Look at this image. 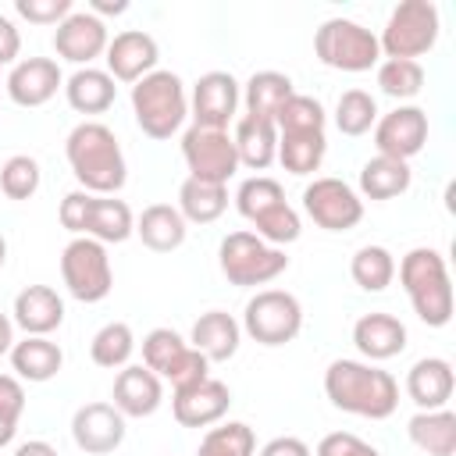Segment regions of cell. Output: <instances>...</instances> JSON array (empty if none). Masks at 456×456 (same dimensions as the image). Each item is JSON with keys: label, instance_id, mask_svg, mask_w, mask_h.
<instances>
[{"label": "cell", "instance_id": "277c9868", "mask_svg": "<svg viewBox=\"0 0 456 456\" xmlns=\"http://www.w3.org/2000/svg\"><path fill=\"white\" fill-rule=\"evenodd\" d=\"M132 114H135V125L142 128V135L171 139L189 114L185 82L175 71H160V68L150 71L146 78H139L132 86Z\"/></svg>", "mask_w": 456, "mask_h": 456}, {"label": "cell", "instance_id": "7402d4cb", "mask_svg": "<svg viewBox=\"0 0 456 456\" xmlns=\"http://www.w3.org/2000/svg\"><path fill=\"white\" fill-rule=\"evenodd\" d=\"M64 321V299L50 285H28L14 296V324L25 335H50Z\"/></svg>", "mask_w": 456, "mask_h": 456}, {"label": "cell", "instance_id": "d590c367", "mask_svg": "<svg viewBox=\"0 0 456 456\" xmlns=\"http://www.w3.org/2000/svg\"><path fill=\"white\" fill-rule=\"evenodd\" d=\"M349 274L363 292H385L395 278V256L385 246H360L353 253Z\"/></svg>", "mask_w": 456, "mask_h": 456}, {"label": "cell", "instance_id": "7bdbcfd3", "mask_svg": "<svg viewBox=\"0 0 456 456\" xmlns=\"http://www.w3.org/2000/svg\"><path fill=\"white\" fill-rule=\"evenodd\" d=\"M93 192H86V189H75V192H68L64 200H61V210H57V217H61V224L78 239V235H86V224H89V210H93Z\"/></svg>", "mask_w": 456, "mask_h": 456}, {"label": "cell", "instance_id": "5b68a950", "mask_svg": "<svg viewBox=\"0 0 456 456\" xmlns=\"http://www.w3.org/2000/svg\"><path fill=\"white\" fill-rule=\"evenodd\" d=\"M217 264H221V274L239 285V289H256V285H267L274 281L285 267H289V256L285 249L278 246H267L260 235L253 232H228L221 239V249H217Z\"/></svg>", "mask_w": 456, "mask_h": 456}, {"label": "cell", "instance_id": "d4e9b609", "mask_svg": "<svg viewBox=\"0 0 456 456\" xmlns=\"http://www.w3.org/2000/svg\"><path fill=\"white\" fill-rule=\"evenodd\" d=\"M235 157L239 164H246L249 171H267L274 160H278V128L274 121L267 118H253V114H242L235 121Z\"/></svg>", "mask_w": 456, "mask_h": 456}, {"label": "cell", "instance_id": "83f0119b", "mask_svg": "<svg viewBox=\"0 0 456 456\" xmlns=\"http://www.w3.org/2000/svg\"><path fill=\"white\" fill-rule=\"evenodd\" d=\"M406 435L428 456H452L456 452V413L452 410H420L410 417Z\"/></svg>", "mask_w": 456, "mask_h": 456}, {"label": "cell", "instance_id": "f1b7e54d", "mask_svg": "<svg viewBox=\"0 0 456 456\" xmlns=\"http://www.w3.org/2000/svg\"><path fill=\"white\" fill-rule=\"evenodd\" d=\"M64 96L71 103V110L78 114H103L107 107H114L118 86L107 71L100 68H78L68 82H64Z\"/></svg>", "mask_w": 456, "mask_h": 456}, {"label": "cell", "instance_id": "d6986e66", "mask_svg": "<svg viewBox=\"0 0 456 456\" xmlns=\"http://www.w3.org/2000/svg\"><path fill=\"white\" fill-rule=\"evenodd\" d=\"M61 86H64L61 68L50 57H25L7 75V96L18 107H43L46 100L57 96Z\"/></svg>", "mask_w": 456, "mask_h": 456}, {"label": "cell", "instance_id": "b9f144b4", "mask_svg": "<svg viewBox=\"0 0 456 456\" xmlns=\"http://www.w3.org/2000/svg\"><path fill=\"white\" fill-rule=\"evenodd\" d=\"M0 189L7 200H32L39 189V160L28 153H14L0 167Z\"/></svg>", "mask_w": 456, "mask_h": 456}, {"label": "cell", "instance_id": "d6a6232c", "mask_svg": "<svg viewBox=\"0 0 456 456\" xmlns=\"http://www.w3.org/2000/svg\"><path fill=\"white\" fill-rule=\"evenodd\" d=\"M328 153L324 132H281L278 135V160L289 175H314Z\"/></svg>", "mask_w": 456, "mask_h": 456}, {"label": "cell", "instance_id": "8992f818", "mask_svg": "<svg viewBox=\"0 0 456 456\" xmlns=\"http://www.w3.org/2000/svg\"><path fill=\"white\" fill-rule=\"evenodd\" d=\"M438 28H442V21H438V7L431 0H403L388 14V21L378 36V46L388 61H417L420 53H428L438 43Z\"/></svg>", "mask_w": 456, "mask_h": 456}, {"label": "cell", "instance_id": "ba28073f", "mask_svg": "<svg viewBox=\"0 0 456 456\" xmlns=\"http://www.w3.org/2000/svg\"><path fill=\"white\" fill-rule=\"evenodd\" d=\"M61 278H64V289L78 299V303H100L110 296L114 289V271H110V256H107V246L89 239V235H78L64 246L61 253Z\"/></svg>", "mask_w": 456, "mask_h": 456}, {"label": "cell", "instance_id": "4316f807", "mask_svg": "<svg viewBox=\"0 0 456 456\" xmlns=\"http://www.w3.org/2000/svg\"><path fill=\"white\" fill-rule=\"evenodd\" d=\"M185 217L178 214V207L171 203H150L139 217H135V235L142 239L146 249L153 253H171L185 242Z\"/></svg>", "mask_w": 456, "mask_h": 456}, {"label": "cell", "instance_id": "f6af8a7d", "mask_svg": "<svg viewBox=\"0 0 456 456\" xmlns=\"http://www.w3.org/2000/svg\"><path fill=\"white\" fill-rule=\"evenodd\" d=\"M314 456H381L370 442H363L360 435L353 431H331L317 442V452Z\"/></svg>", "mask_w": 456, "mask_h": 456}, {"label": "cell", "instance_id": "1f68e13d", "mask_svg": "<svg viewBox=\"0 0 456 456\" xmlns=\"http://www.w3.org/2000/svg\"><path fill=\"white\" fill-rule=\"evenodd\" d=\"M292 78L281 75V71H256L249 75L246 89H242V100H246V114L253 118H267L274 121V114L285 107V100L292 96Z\"/></svg>", "mask_w": 456, "mask_h": 456}, {"label": "cell", "instance_id": "5bb4252c", "mask_svg": "<svg viewBox=\"0 0 456 456\" xmlns=\"http://www.w3.org/2000/svg\"><path fill=\"white\" fill-rule=\"evenodd\" d=\"M239 110V82L232 71H207L192 86V125L228 132V121Z\"/></svg>", "mask_w": 456, "mask_h": 456}, {"label": "cell", "instance_id": "ee69618b", "mask_svg": "<svg viewBox=\"0 0 456 456\" xmlns=\"http://www.w3.org/2000/svg\"><path fill=\"white\" fill-rule=\"evenodd\" d=\"M14 11L32 25H61L71 14V0H14Z\"/></svg>", "mask_w": 456, "mask_h": 456}, {"label": "cell", "instance_id": "e575fe53", "mask_svg": "<svg viewBox=\"0 0 456 456\" xmlns=\"http://www.w3.org/2000/svg\"><path fill=\"white\" fill-rule=\"evenodd\" d=\"M132 353H135V335H132V328H128L125 321L103 324V328L93 335V342H89L93 363H96V367H107V370L128 367Z\"/></svg>", "mask_w": 456, "mask_h": 456}, {"label": "cell", "instance_id": "9c48e42d", "mask_svg": "<svg viewBox=\"0 0 456 456\" xmlns=\"http://www.w3.org/2000/svg\"><path fill=\"white\" fill-rule=\"evenodd\" d=\"M142 363L160 378V381H171V388H189L207 374L210 360L203 353H196L175 328H153L146 338H142Z\"/></svg>", "mask_w": 456, "mask_h": 456}, {"label": "cell", "instance_id": "74e56055", "mask_svg": "<svg viewBox=\"0 0 456 456\" xmlns=\"http://www.w3.org/2000/svg\"><path fill=\"white\" fill-rule=\"evenodd\" d=\"M253 449H256L253 428L242 424V420H228V424L210 428L200 438L196 456H253Z\"/></svg>", "mask_w": 456, "mask_h": 456}, {"label": "cell", "instance_id": "db71d44e", "mask_svg": "<svg viewBox=\"0 0 456 456\" xmlns=\"http://www.w3.org/2000/svg\"><path fill=\"white\" fill-rule=\"evenodd\" d=\"M4 260H7V242H4V235H0V267H4Z\"/></svg>", "mask_w": 456, "mask_h": 456}, {"label": "cell", "instance_id": "e0dca14e", "mask_svg": "<svg viewBox=\"0 0 456 456\" xmlns=\"http://www.w3.org/2000/svg\"><path fill=\"white\" fill-rule=\"evenodd\" d=\"M232 406V388L217 378H203L189 388H175L171 413L182 428H210L217 424Z\"/></svg>", "mask_w": 456, "mask_h": 456}, {"label": "cell", "instance_id": "bcb514c9", "mask_svg": "<svg viewBox=\"0 0 456 456\" xmlns=\"http://www.w3.org/2000/svg\"><path fill=\"white\" fill-rule=\"evenodd\" d=\"M25 413V388L14 374H0V420L18 424Z\"/></svg>", "mask_w": 456, "mask_h": 456}, {"label": "cell", "instance_id": "8d00e7d4", "mask_svg": "<svg viewBox=\"0 0 456 456\" xmlns=\"http://www.w3.org/2000/svg\"><path fill=\"white\" fill-rule=\"evenodd\" d=\"M374 121H378V103H374V96L370 93H363V89H346L342 96H338V103H335V128L342 132V135H367L370 128H374Z\"/></svg>", "mask_w": 456, "mask_h": 456}, {"label": "cell", "instance_id": "f907efd6", "mask_svg": "<svg viewBox=\"0 0 456 456\" xmlns=\"http://www.w3.org/2000/svg\"><path fill=\"white\" fill-rule=\"evenodd\" d=\"M11 346H14V321L7 314H0V356L11 353Z\"/></svg>", "mask_w": 456, "mask_h": 456}, {"label": "cell", "instance_id": "816d5d0a", "mask_svg": "<svg viewBox=\"0 0 456 456\" xmlns=\"http://www.w3.org/2000/svg\"><path fill=\"white\" fill-rule=\"evenodd\" d=\"M89 7H93V14H96V18H100V14H125V11H128V4H125V0H114V4H110V0H93Z\"/></svg>", "mask_w": 456, "mask_h": 456}, {"label": "cell", "instance_id": "ffe728a7", "mask_svg": "<svg viewBox=\"0 0 456 456\" xmlns=\"http://www.w3.org/2000/svg\"><path fill=\"white\" fill-rule=\"evenodd\" d=\"M164 403V381L146 363H128L114 378V410L121 417H150Z\"/></svg>", "mask_w": 456, "mask_h": 456}, {"label": "cell", "instance_id": "3957f363", "mask_svg": "<svg viewBox=\"0 0 456 456\" xmlns=\"http://www.w3.org/2000/svg\"><path fill=\"white\" fill-rule=\"evenodd\" d=\"M399 285L406 289L413 314L428 328H445L452 321V281L445 260L431 246H417L399 260Z\"/></svg>", "mask_w": 456, "mask_h": 456}, {"label": "cell", "instance_id": "7a4b0ae2", "mask_svg": "<svg viewBox=\"0 0 456 456\" xmlns=\"http://www.w3.org/2000/svg\"><path fill=\"white\" fill-rule=\"evenodd\" d=\"M324 395L335 410L367 420H385L399 406V385L388 370L363 360H335L324 370Z\"/></svg>", "mask_w": 456, "mask_h": 456}, {"label": "cell", "instance_id": "c3c4849f", "mask_svg": "<svg viewBox=\"0 0 456 456\" xmlns=\"http://www.w3.org/2000/svg\"><path fill=\"white\" fill-rule=\"evenodd\" d=\"M18 50H21V36H18L14 21L0 14V64H11L18 57Z\"/></svg>", "mask_w": 456, "mask_h": 456}, {"label": "cell", "instance_id": "603a6c76", "mask_svg": "<svg viewBox=\"0 0 456 456\" xmlns=\"http://www.w3.org/2000/svg\"><path fill=\"white\" fill-rule=\"evenodd\" d=\"M239 338H242V324L224 314V310H207L196 317L192 324V335H189V346L196 353H203L210 363H224L235 356L239 349Z\"/></svg>", "mask_w": 456, "mask_h": 456}, {"label": "cell", "instance_id": "836d02e7", "mask_svg": "<svg viewBox=\"0 0 456 456\" xmlns=\"http://www.w3.org/2000/svg\"><path fill=\"white\" fill-rule=\"evenodd\" d=\"M132 232H135V217H132L125 200H114V196H96L93 200L89 224H86L89 239L107 246V242H125Z\"/></svg>", "mask_w": 456, "mask_h": 456}, {"label": "cell", "instance_id": "6da1fadb", "mask_svg": "<svg viewBox=\"0 0 456 456\" xmlns=\"http://www.w3.org/2000/svg\"><path fill=\"white\" fill-rule=\"evenodd\" d=\"M64 157H68V167H71L75 182L93 196H114L128 178L121 142L103 121L75 125L68 132Z\"/></svg>", "mask_w": 456, "mask_h": 456}, {"label": "cell", "instance_id": "2e32d148", "mask_svg": "<svg viewBox=\"0 0 456 456\" xmlns=\"http://www.w3.org/2000/svg\"><path fill=\"white\" fill-rule=\"evenodd\" d=\"M107 43H110L107 25L93 11H71L53 28V50H57V57H64L71 64H86L89 68V61L107 53Z\"/></svg>", "mask_w": 456, "mask_h": 456}, {"label": "cell", "instance_id": "30bf717a", "mask_svg": "<svg viewBox=\"0 0 456 456\" xmlns=\"http://www.w3.org/2000/svg\"><path fill=\"white\" fill-rule=\"evenodd\" d=\"M242 328L260 346H285L303 328V306L292 292L260 289L242 310Z\"/></svg>", "mask_w": 456, "mask_h": 456}, {"label": "cell", "instance_id": "f35d334b", "mask_svg": "<svg viewBox=\"0 0 456 456\" xmlns=\"http://www.w3.org/2000/svg\"><path fill=\"white\" fill-rule=\"evenodd\" d=\"M278 203H285V189H281V182H274V178H267V175L246 178V182L239 185V192H235V207H239V214H242L246 221H256L260 214H267V210L278 207Z\"/></svg>", "mask_w": 456, "mask_h": 456}, {"label": "cell", "instance_id": "60d3db41", "mask_svg": "<svg viewBox=\"0 0 456 456\" xmlns=\"http://www.w3.org/2000/svg\"><path fill=\"white\" fill-rule=\"evenodd\" d=\"M324 107L321 100L306 96V93H292L285 100V107L274 114V128L281 132H324Z\"/></svg>", "mask_w": 456, "mask_h": 456}, {"label": "cell", "instance_id": "8fae6325", "mask_svg": "<svg viewBox=\"0 0 456 456\" xmlns=\"http://www.w3.org/2000/svg\"><path fill=\"white\" fill-rule=\"evenodd\" d=\"M303 210L324 232H349L363 221V200L342 178H314L303 189Z\"/></svg>", "mask_w": 456, "mask_h": 456}, {"label": "cell", "instance_id": "44dd1931", "mask_svg": "<svg viewBox=\"0 0 456 456\" xmlns=\"http://www.w3.org/2000/svg\"><path fill=\"white\" fill-rule=\"evenodd\" d=\"M452 388H456L452 363L442 356H424L406 370V395L420 410H445V403L452 399Z\"/></svg>", "mask_w": 456, "mask_h": 456}, {"label": "cell", "instance_id": "f5cc1de1", "mask_svg": "<svg viewBox=\"0 0 456 456\" xmlns=\"http://www.w3.org/2000/svg\"><path fill=\"white\" fill-rule=\"evenodd\" d=\"M14 431H18V424H7V420H0V449L14 442Z\"/></svg>", "mask_w": 456, "mask_h": 456}, {"label": "cell", "instance_id": "ac0fdd59", "mask_svg": "<svg viewBox=\"0 0 456 456\" xmlns=\"http://www.w3.org/2000/svg\"><path fill=\"white\" fill-rule=\"evenodd\" d=\"M157 39L142 28H125L107 43V75L114 82H139L150 71H157Z\"/></svg>", "mask_w": 456, "mask_h": 456}, {"label": "cell", "instance_id": "ab89813d", "mask_svg": "<svg viewBox=\"0 0 456 456\" xmlns=\"http://www.w3.org/2000/svg\"><path fill=\"white\" fill-rule=\"evenodd\" d=\"M378 86L392 100H413L424 89V68L417 61H381Z\"/></svg>", "mask_w": 456, "mask_h": 456}, {"label": "cell", "instance_id": "9a60e30c", "mask_svg": "<svg viewBox=\"0 0 456 456\" xmlns=\"http://www.w3.org/2000/svg\"><path fill=\"white\" fill-rule=\"evenodd\" d=\"M71 438L89 456H107L125 442V417L114 403H86L71 417Z\"/></svg>", "mask_w": 456, "mask_h": 456}, {"label": "cell", "instance_id": "4dcf8cb0", "mask_svg": "<svg viewBox=\"0 0 456 456\" xmlns=\"http://www.w3.org/2000/svg\"><path fill=\"white\" fill-rule=\"evenodd\" d=\"M228 210V185L217 182H200V178H185L178 189V214L185 217V224H210Z\"/></svg>", "mask_w": 456, "mask_h": 456}, {"label": "cell", "instance_id": "7dc6e473", "mask_svg": "<svg viewBox=\"0 0 456 456\" xmlns=\"http://www.w3.org/2000/svg\"><path fill=\"white\" fill-rule=\"evenodd\" d=\"M260 456H314V452H310V445H306L303 438L281 435V438H271V442L260 449Z\"/></svg>", "mask_w": 456, "mask_h": 456}, {"label": "cell", "instance_id": "4fadbf2b", "mask_svg": "<svg viewBox=\"0 0 456 456\" xmlns=\"http://www.w3.org/2000/svg\"><path fill=\"white\" fill-rule=\"evenodd\" d=\"M424 142H428V110L424 107L403 103L374 121V146L381 157L410 164V157H417L424 150Z\"/></svg>", "mask_w": 456, "mask_h": 456}, {"label": "cell", "instance_id": "484cf974", "mask_svg": "<svg viewBox=\"0 0 456 456\" xmlns=\"http://www.w3.org/2000/svg\"><path fill=\"white\" fill-rule=\"evenodd\" d=\"M11 367L21 381H50L57 378V370L64 367V353L57 342H50L46 335H25L21 342L11 346Z\"/></svg>", "mask_w": 456, "mask_h": 456}, {"label": "cell", "instance_id": "f546056e", "mask_svg": "<svg viewBox=\"0 0 456 456\" xmlns=\"http://www.w3.org/2000/svg\"><path fill=\"white\" fill-rule=\"evenodd\" d=\"M410 182H413V171L406 160H392L378 153L360 167V192L367 200H395L410 189Z\"/></svg>", "mask_w": 456, "mask_h": 456}, {"label": "cell", "instance_id": "cb8c5ba5", "mask_svg": "<svg viewBox=\"0 0 456 456\" xmlns=\"http://www.w3.org/2000/svg\"><path fill=\"white\" fill-rule=\"evenodd\" d=\"M353 342L370 363L392 360L406 349V324L392 314H363L353 324Z\"/></svg>", "mask_w": 456, "mask_h": 456}, {"label": "cell", "instance_id": "681fc988", "mask_svg": "<svg viewBox=\"0 0 456 456\" xmlns=\"http://www.w3.org/2000/svg\"><path fill=\"white\" fill-rule=\"evenodd\" d=\"M14 456H61L50 442H43V438H32V442H21L18 449H14Z\"/></svg>", "mask_w": 456, "mask_h": 456}, {"label": "cell", "instance_id": "52a82bcc", "mask_svg": "<svg viewBox=\"0 0 456 456\" xmlns=\"http://www.w3.org/2000/svg\"><path fill=\"white\" fill-rule=\"evenodd\" d=\"M314 53L335 71H370L381 61L378 36L353 18H328L314 32Z\"/></svg>", "mask_w": 456, "mask_h": 456}, {"label": "cell", "instance_id": "7c38bea8", "mask_svg": "<svg viewBox=\"0 0 456 456\" xmlns=\"http://www.w3.org/2000/svg\"><path fill=\"white\" fill-rule=\"evenodd\" d=\"M182 157L189 167V178L200 182H217L228 185V178L239 171V157H235V142L228 132H214V128H189L182 135Z\"/></svg>", "mask_w": 456, "mask_h": 456}]
</instances>
